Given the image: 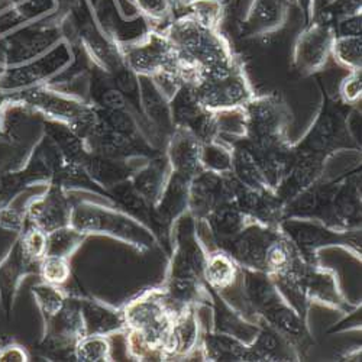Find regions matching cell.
Here are the masks:
<instances>
[{"label": "cell", "instance_id": "obj_18", "mask_svg": "<svg viewBox=\"0 0 362 362\" xmlns=\"http://www.w3.org/2000/svg\"><path fill=\"white\" fill-rule=\"evenodd\" d=\"M232 203L251 221L267 226H279L283 218V203L273 189H251L236 180Z\"/></svg>", "mask_w": 362, "mask_h": 362}, {"label": "cell", "instance_id": "obj_33", "mask_svg": "<svg viewBox=\"0 0 362 362\" xmlns=\"http://www.w3.org/2000/svg\"><path fill=\"white\" fill-rule=\"evenodd\" d=\"M273 279L281 298L286 303L293 308L301 317L308 320V313L310 310V301L308 300L303 287H301L298 277L296 276L294 271H288L284 274L271 276Z\"/></svg>", "mask_w": 362, "mask_h": 362}, {"label": "cell", "instance_id": "obj_24", "mask_svg": "<svg viewBox=\"0 0 362 362\" xmlns=\"http://www.w3.org/2000/svg\"><path fill=\"white\" fill-rule=\"evenodd\" d=\"M199 354L210 362H252L250 345L212 329L202 334Z\"/></svg>", "mask_w": 362, "mask_h": 362}, {"label": "cell", "instance_id": "obj_34", "mask_svg": "<svg viewBox=\"0 0 362 362\" xmlns=\"http://www.w3.org/2000/svg\"><path fill=\"white\" fill-rule=\"evenodd\" d=\"M87 238L86 233L80 232L74 226L69 225L47 233V252L49 257H71Z\"/></svg>", "mask_w": 362, "mask_h": 362}, {"label": "cell", "instance_id": "obj_1", "mask_svg": "<svg viewBox=\"0 0 362 362\" xmlns=\"http://www.w3.org/2000/svg\"><path fill=\"white\" fill-rule=\"evenodd\" d=\"M122 310L131 356L138 361H164V346L177 316L165 301L163 288L142 293Z\"/></svg>", "mask_w": 362, "mask_h": 362}, {"label": "cell", "instance_id": "obj_9", "mask_svg": "<svg viewBox=\"0 0 362 362\" xmlns=\"http://www.w3.org/2000/svg\"><path fill=\"white\" fill-rule=\"evenodd\" d=\"M346 116L341 107L326 100L306 136L293 145L294 151L330 158L337 151L346 148V139L352 141L346 129Z\"/></svg>", "mask_w": 362, "mask_h": 362}, {"label": "cell", "instance_id": "obj_4", "mask_svg": "<svg viewBox=\"0 0 362 362\" xmlns=\"http://www.w3.org/2000/svg\"><path fill=\"white\" fill-rule=\"evenodd\" d=\"M279 229L296 245L298 252L309 262H319L317 252L322 248L339 247L361 261L362 232L361 228L338 230L317 221L284 218Z\"/></svg>", "mask_w": 362, "mask_h": 362}, {"label": "cell", "instance_id": "obj_31", "mask_svg": "<svg viewBox=\"0 0 362 362\" xmlns=\"http://www.w3.org/2000/svg\"><path fill=\"white\" fill-rule=\"evenodd\" d=\"M230 146L233 157L232 174L239 183L251 189H271L243 139L233 138Z\"/></svg>", "mask_w": 362, "mask_h": 362}, {"label": "cell", "instance_id": "obj_23", "mask_svg": "<svg viewBox=\"0 0 362 362\" xmlns=\"http://www.w3.org/2000/svg\"><path fill=\"white\" fill-rule=\"evenodd\" d=\"M86 335L110 337L127 330L124 310H116L92 298H80Z\"/></svg>", "mask_w": 362, "mask_h": 362}, {"label": "cell", "instance_id": "obj_29", "mask_svg": "<svg viewBox=\"0 0 362 362\" xmlns=\"http://www.w3.org/2000/svg\"><path fill=\"white\" fill-rule=\"evenodd\" d=\"M38 269L40 262L28 257L18 240L5 262L0 265V288H2V296L6 303H11L21 280L29 273H34Z\"/></svg>", "mask_w": 362, "mask_h": 362}, {"label": "cell", "instance_id": "obj_20", "mask_svg": "<svg viewBox=\"0 0 362 362\" xmlns=\"http://www.w3.org/2000/svg\"><path fill=\"white\" fill-rule=\"evenodd\" d=\"M165 157L171 171L193 180L203 171L202 142L186 128H174L170 135Z\"/></svg>", "mask_w": 362, "mask_h": 362}, {"label": "cell", "instance_id": "obj_37", "mask_svg": "<svg viewBox=\"0 0 362 362\" xmlns=\"http://www.w3.org/2000/svg\"><path fill=\"white\" fill-rule=\"evenodd\" d=\"M33 294L44 316V320L51 319L54 315L62 310L67 300V294L59 288V286H52L45 281L34 286Z\"/></svg>", "mask_w": 362, "mask_h": 362}, {"label": "cell", "instance_id": "obj_26", "mask_svg": "<svg viewBox=\"0 0 362 362\" xmlns=\"http://www.w3.org/2000/svg\"><path fill=\"white\" fill-rule=\"evenodd\" d=\"M251 221L243 210H239L232 202L223 203L218 206L212 214H210L203 222L209 228L210 235L214 238L215 247L225 243V240L232 239L239 232H243Z\"/></svg>", "mask_w": 362, "mask_h": 362}, {"label": "cell", "instance_id": "obj_19", "mask_svg": "<svg viewBox=\"0 0 362 362\" xmlns=\"http://www.w3.org/2000/svg\"><path fill=\"white\" fill-rule=\"evenodd\" d=\"M238 283L240 286V294H243V301L247 310L245 317L251 322L259 323V315L281 300L273 279L265 271L240 267Z\"/></svg>", "mask_w": 362, "mask_h": 362}, {"label": "cell", "instance_id": "obj_35", "mask_svg": "<svg viewBox=\"0 0 362 362\" xmlns=\"http://www.w3.org/2000/svg\"><path fill=\"white\" fill-rule=\"evenodd\" d=\"M232 146L222 142L221 138L202 144V165L203 170L216 174L232 173Z\"/></svg>", "mask_w": 362, "mask_h": 362}, {"label": "cell", "instance_id": "obj_40", "mask_svg": "<svg viewBox=\"0 0 362 362\" xmlns=\"http://www.w3.org/2000/svg\"><path fill=\"white\" fill-rule=\"evenodd\" d=\"M38 273L42 281L52 286H63L71 274L69 258L45 255L40 262Z\"/></svg>", "mask_w": 362, "mask_h": 362}, {"label": "cell", "instance_id": "obj_41", "mask_svg": "<svg viewBox=\"0 0 362 362\" xmlns=\"http://www.w3.org/2000/svg\"><path fill=\"white\" fill-rule=\"evenodd\" d=\"M19 243L23 251L34 261L41 262L47 252V233L40 228L29 223L28 229H23Z\"/></svg>", "mask_w": 362, "mask_h": 362}, {"label": "cell", "instance_id": "obj_12", "mask_svg": "<svg viewBox=\"0 0 362 362\" xmlns=\"http://www.w3.org/2000/svg\"><path fill=\"white\" fill-rule=\"evenodd\" d=\"M235 186L236 178L232 173L216 174L203 170L190 181L189 214L197 223L203 222L218 206L232 202Z\"/></svg>", "mask_w": 362, "mask_h": 362}, {"label": "cell", "instance_id": "obj_7", "mask_svg": "<svg viewBox=\"0 0 362 362\" xmlns=\"http://www.w3.org/2000/svg\"><path fill=\"white\" fill-rule=\"evenodd\" d=\"M207 250L197 233V222L187 212L181 216L171 232V252L165 280L204 283L203 271Z\"/></svg>", "mask_w": 362, "mask_h": 362}, {"label": "cell", "instance_id": "obj_38", "mask_svg": "<svg viewBox=\"0 0 362 362\" xmlns=\"http://www.w3.org/2000/svg\"><path fill=\"white\" fill-rule=\"evenodd\" d=\"M74 358L81 362L112 361L110 342H109L107 337L86 335L76 345Z\"/></svg>", "mask_w": 362, "mask_h": 362}, {"label": "cell", "instance_id": "obj_2", "mask_svg": "<svg viewBox=\"0 0 362 362\" xmlns=\"http://www.w3.org/2000/svg\"><path fill=\"white\" fill-rule=\"evenodd\" d=\"M164 34L177 51L180 62L192 74L193 81L200 76L225 70L239 62L219 29L206 26L190 15L170 23Z\"/></svg>", "mask_w": 362, "mask_h": 362}, {"label": "cell", "instance_id": "obj_10", "mask_svg": "<svg viewBox=\"0 0 362 362\" xmlns=\"http://www.w3.org/2000/svg\"><path fill=\"white\" fill-rule=\"evenodd\" d=\"M293 271L298 277L310 305H320L345 315L358 308L348 303L344 297L338 276L334 269L322 267L319 262H309L303 259Z\"/></svg>", "mask_w": 362, "mask_h": 362}, {"label": "cell", "instance_id": "obj_8", "mask_svg": "<svg viewBox=\"0 0 362 362\" xmlns=\"http://www.w3.org/2000/svg\"><path fill=\"white\" fill-rule=\"evenodd\" d=\"M245 139L257 145L288 142L286 129L290 112L276 95L254 96L245 106Z\"/></svg>", "mask_w": 362, "mask_h": 362}, {"label": "cell", "instance_id": "obj_22", "mask_svg": "<svg viewBox=\"0 0 362 362\" xmlns=\"http://www.w3.org/2000/svg\"><path fill=\"white\" fill-rule=\"evenodd\" d=\"M199 309L200 308H189L175 317L171 334L164 346V361L185 359L199 352L203 334Z\"/></svg>", "mask_w": 362, "mask_h": 362}, {"label": "cell", "instance_id": "obj_16", "mask_svg": "<svg viewBox=\"0 0 362 362\" xmlns=\"http://www.w3.org/2000/svg\"><path fill=\"white\" fill-rule=\"evenodd\" d=\"M258 322L279 332L287 342L296 348L301 359L308 355V352L315 345L308 320L301 317L293 308H290L283 298L264 310L259 315Z\"/></svg>", "mask_w": 362, "mask_h": 362}, {"label": "cell", "instance_id": "obj_27", "mask_svg": "<svg viewBox=\"0 0 362 362\" xmlns=\"http://www.w3.org/2000/svg\"><path fill=\"white\" fill-rule=\"evenodd\" d=\"M261 329L257 338L250 345L252 362H277V361H300L296 348L287 342L279 332L259 323Z\"/></svg>", "mask_w": 362, "mask_h": 362}, {"label": "cell", "instance_id": "obj_36", "mask_svg": "<svg viewBox=\"0 0 362 362\" xmlns=\"http://www.w3.org/2000/svg\"><path fill=\"white\" fill-rule=\"evenodd\" d=\"M332 57L348 69L361 70L362 66V40L359 37H335L332 45Z\"/></svg>", "mask_w": 362, "mask_h": 362}, {"label": "cell", "instance_id": "obj_6", "mask_svg": "<svg viewBox=\"0 0 362 362\" xmlns=\"http://www.w3.org/2000/svg\"><path fill=\"white\" fill-rule=\"evenodd\" d=\"M190 83L200 106L214 113L244 107L255 96L239 62L225 70L200 76Z\"/></svg>", "mask_w": 362, "mask_h": 362}, {"label": "cell", "instance_id": "obj_25", "mask_svg": "<svg viewBox=\"0 0 362 362\" xmlns=\"http://www.w3.org/2000/svg\"><path fill=\"white\" fill-rule=\"evenodd\" d=\"M170 175L171 167L164 154L151 158L145 165L132 174L129 181L132 187L154 207L167 186Z\"/></svg>", "mask_w": 362, "mask_h": 362}, {"label": "cell", "instance_id": "obj_43", "mask_svg": "<svg viewBox=\"0 0 362 362\" xmlns=\"http://www.w3.org/2000/svg\"><path fill=\"white\" fill-rule=\"evenodd\" d=\"M337 37H359L361 35V13L345 15L339 23Z\"/></svg>", "mask_w": 362, "mask_h": 362}, {"label": "cell", "instance_id": "obj_44", "mask_svg": "<svg viewBox=\"0 0 362 362\" xmlns=\"http://www.w3.org/2000/svg\"><path fill=\"white\" fill-rule=\"evenodd\" d=\"M28 356L19 346H11L0 352V361H26Z\"/></svg>", "mask_w": 362, "mask_h": 362}, {"label": "cell", "instance_id": "obj_17", "mask_svg": "<svg viewBox=\"0 0 362 362\" xmlns=\"http://www.w3.org/2000/svg\"><path fill=\"white\" fill-rule=\"evenodd\" d=\"M294 151V148H293ZM327 157L319 154H309V153H298L294 151L293 163L280 181V185L276 187V194L283 203L293 200L301 192H305L310 186H313L316 181L325 177Z\"/></svg>", "mask_w": 362, "mask_h": 362}, {"label": "cell", "instance_id": "obj_11", "mask_svg": "<svg viewBox=\"0 0 362 362\" xmlns=\"http://www.w3.org/2000/svg\"><path fill=\"white\" fill-rule=\"evenodd\" d=\"M86 337V327L80 310V298L67 296L63 309L45 320L42 349L55 358L74 356L76 345Z\"/></svg>", "mask_w": 362, "mask_h": 362}, {"label": "cell", "instance_id": "obj_28", "mask_svg": "<svg viewBox=\"0 0 362 362\" xmlns=\"http://www.w3.org/2000/svg\"><path fill=\"white\" fill-rule=\"evenodd\" d=\"M239 276L240 267L230 255L219 248L207 251L203 280L210 288L219 293L230 290L238 284Z\"/></svg>", "mask_w": 362, "mask_h": 362}, {"label": "cell", "instance_id": "obj_39", "mask_svg": "<svg viewBox=\"0 0 362 362\" xmlns=\"http://www.w3.org/2000/svg\"><path fill=\"white\" fill-rule=\"evenodd\" d=\"M186 8L190 11L187 15L193 16L197 22L215 29H219L225 15L223 0H190Z\"/></svg>", "mask_w": 362, "mask_h": 362}, {"label": "cell", "instance_id": "obj_5", "mask_svg": "<svg viewBox=\"0 0 362 362\" xmlns=\"http://www.w3.org/2000/svg\"><path fill=\"white\" fill-rule=\"evenodd\" d=\"M119 49L125 66L139 77L175 76L185 81H193L164 33H149L141 41L119 44Z\"/></svg>", "mask_w": 362, "mask_h": 362}, {"label": "cell", "instance_id": "obj_32", "mask_svg": "<svg viewBox=\"0 0 362 362\" xmlns=\"http://www.w3.org/2000/svg\"><path fill=\"white\" fill-rule=\"evenodd\" d=\"M303 259V255L298 252L296 245L280 230L265 252V273L269 276L288 273Z\"/></svg>", "mask_w": 362, "mask_h": 362}, {"label": "cell", "instance_id": "obj_14", "mask_svg": "<svg viewBox=\"0 0 362 362\" xmlns=\"http://www.w3.org/2000/svg\"><path fill=\"white\" fill-rule=\"evenodd\" d=\"M335 29L323 21L310 23L294 44L293 62L298 73L309 76L322 70L332 57Z\"/></svg>", "mask_w": 362, "mask_h": 362}, {"label": "cell", "instance_id": "obj_3", "mask_svg": "<svg viewBox=\"0 0 362 362\" xmlns=\"http://www.w3.org/2000/svg\"><path fill=\"white\" fill-rule=\"evenodd\" d=\"M70 225L86 235L112 236L141 251L158 244L153 230L122 209H112L87 200L74 204Z\"/></svg>", "mask_w": 362, "mask_h": 362}, {"label": "cell", "instance_id": "obj_30", "mask_svg": "<svg viewBox=\"0 0 362 362\" xmlns=\"http://www.w3.org/2000/svg\"><path fill=\"white\" fill-rule=\"evenodd\" d=\"M284 21L283 0H252L245 19L250 35H267L276 31Z\"/></svg>", "mask_w": 362, "mask_h": 362}, {"label": "cell", "instance_id": "obj_13", "mask_svg": "<svg viewBox=\"0 0 362 362\" xmlns=\"http://www.w3.org/2000/svg\"><path fill=\"white\" fill-rule=\"evenodd\" d=\"M279 233V226L251 222L243 232L215 248L230 255L239 267L265 271V252Z\"/></svg>", "mask_w": 362, "mask_h": 362}, {"label": "cell", "instance_id": "obj_21", "mask_svg": "<svg viewBox=\"0 0 362 362\" xmlns=\"http://www.w3.org/2000/svg\"><path fill=\"white\" fill-rule=\"evenodd\" d=\"M207 286V284H206ZM210 294V303L214 309V332L218 334H225L233 337L239 341L251 345L257 338L261 329L259 323L248 320L243 313H240L233 305H230L219 291L210 288L207 286Z\"/></svg>", "mask_w": 362, "mask_h": 362}, {"label": "cell", "instance_id": "obj_15", "mask_svg": "<svg viewBox=\"0 0 362 362\" xmlns=\"http://www.w3.org/2000/svg\"><path fill=\"white\" fill-rule=\"evenodd\" d=\"M74 204L69 190L49 183L41 196L26 206L25 216L29 223L49 233L70 225Z\"/></svg>", "mask_w": 362, "mask_h": 362}, {"label": "cell", "instance_id": "obj_42", "mask_svg": "<svg viewBox=\"0 0 362 362\" xmlns=\"http://www.w3.org/2000/svg\"><path fill=\"white\" fill-rule=\"evenodd\" d=\"M341 100L346 106H355L362 98V76L361 70H352L342 80L339 87Z\"/></svg>", "mask_w": 362, "mask_h": 362}]
</instances>
